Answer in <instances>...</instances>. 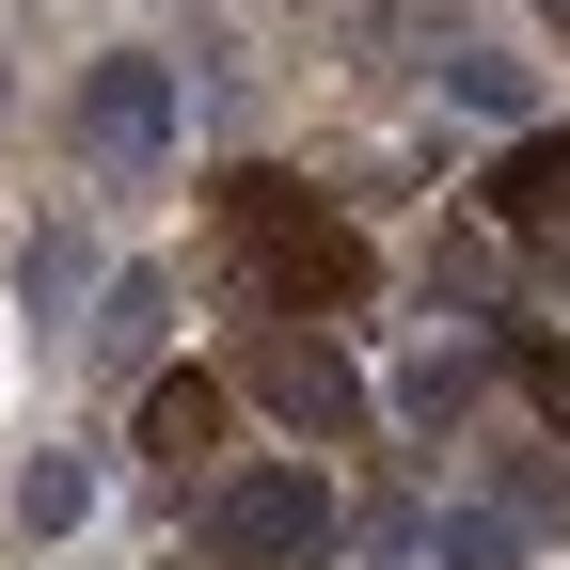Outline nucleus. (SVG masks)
<instances>
[{
    "instance_id": "1",
    "label": "nucleus",
    "mask_w": 570,
    "mask_h": 570,
    "mask_svg": "<svg viewBox=\"0 0 570 570\" xmlns=\"http://www.w3.org/2000/svg\"><path fill=\"white\" fill-rule=\"evenodd\" d=\"M223 223L254 238V285H269L285 317H333V302H365V238H348V223H317V206L285 190V175H223Z\"/></svg>"
},
{
    "instance_id": "2",
    "label": "nucleus",
    "mask_w": 570,
    "mask_h": 570,
    "mask_svg": "<svg viewBox=\"0 0 570 570\" xmlns=\"http://www.w3.org/2000/svg\"><path fill=\"white\" fill-rule=\"evenodd\" d=\"M63 127H80V159H96L111 190H142V175L175 159V63H159V48H111V63H80Z\"/></svg>"
},
{
    "instance_id": "3",
    "label": "nucleus",
    "mask_w": 570,
    "mask_h": 570,
    "mask_svg": "<svg viewBox=\"0 0 570 570\" xmlns=\"http://www.w3.org/2000/svg\"><path fill=\"white\" fill-rule=\"evenodd\" d=\"M317 539H333V491L302 460H254V475L206 491V570H302Z\"/></svg>"
},
{
    "instance_id": "4",
    "label": "nucleus",
    "mask_w": 570,
    "mask_h": 570,
    "mask_svg": "<svg viewBox=\"0 0 570 570\" xmlns=\"http://www.w3.org/2000/svg\"><path fill=\"white\" fill-rule=\"evenodd\" d=\"M238 396H254V412H285L302 444H348V428H365L348 348H333V333H302V317H254V333H238Z\"/></svg>"
},
{
    "instance_id": "5",
    "label": "nucleus",
    "mask_w": 570,
    "mask_h": 570,
    "mask_svg": "<svg viewBox=\"0 0 570 570\" xmlns=\"http://www.w3.org/2000/svg\"><path fill=\"white\" fill-rule=\"evenodd\" d=\"M223 412H238V396L206 381V365H175V381H142V460H175V475H190L206 444H223Z\"/></svg>"
},
{
    "instance_id": "6",
    "label": "nucleus",
    "mask_w": 570,
    "mask_h": 570,
    "mask_svg": "<svg viewBox=\"0 0 570 570\" xmlns=\"http://www.w3.org/2000/svg\"><path fill=\"white\" fill-rule=\"evenodd\" d=\"M491 223H570V142L554 127H523L508 159H491Z\"/></svg>"
},
{
    "instance_id": "7",
    "label": "nucleus",
    "mask_w": 570,
    "mask_h": 570,
    "mask_svg": "<svg viewBox=\"0 0 570 570\" xmlns=\"http://www.w3.org/2000/svg\"><path fill=\"white\" fill-rule=\"evenodd\" d=\"M17 523H32V539H80V523H96V460H80V444H48V460L17 475Z\"/></svg>"
},
{
    "instance_id": "8",
    "label": "nucleus",
    "mask_w": 570,
    "mask_h": 570,
    "mask_svg": "<svg viewBox=\"0 0 570 570\" xmlns=\"http://www.w3.org/2000/svg\"><path fill=\"white\" fill-rule=\"evenodd\" d=\"M444 96L491 111V127H523V48H491V32H444Z\"/></svg>"
},
{
    "instance_id": "9",
    "label": "nucleus",
    "mask_w": 570,
    "mask_h": 570,
    "mask_svg": "<svg viewBox=\"0 0 570 570\" xmlns=\"http://www.w3.org/2000/svg\"><path fill=\"white\" fill-rule=\"evenodd\" d=\"M159 317H175V285H159V269H111V302H96V365H142V348H159Z\"/></svg>"
},
{
    "instance_id": "10",
    "label": "nucleus",
    "mask_w": 570,
    "mask_h": 570,
    "mask_svg": "<svg viewBox=\"0 0 570 570\" xmlns=\"http://www.w3.org/2000/svg\"><path fill=\"white\" fill-rule=\"evenodd\" d=\"M396 412H412V428H428V444H444V428H460V412H475V348H428V365H412V381H396Z\"/></svg>"
},
{
    "instance_id": "11",
    "label": "nucleus",
    "mask_w": 570,
    "mask_h": 570,
    "mask_svg": "<svg viewBox=\"0 0 570 570\" xmlns=\"http://www.w3.org/2000/svg\"><path fill=\"white\" fill-rule=\"evenodd\" d=\"M428 554H444V570H523V523H508V508H444Z\"/></svg>"
},
{
    "instance_id": "12",
    "label": "nucleus",
    "mask_w": 570,
    "mask_h": 570,
    "mask_svg": "<svg viewBox=\"0 0 570 570\" xmlns=\"http://www.w3.org/2000/svg\"><path fill=\"white\" fill-rule=\"evenodd\" d=\"M17 285H32V317L63 333V302H80V285H96V269H80V238H32V269H17Z\"/></svg>"
},
{
    "instance_id": "13",
    "label": "nucleus",
    "mask_w": 570,
    "mask_h": 570,
    "mask_svg": "<svg viewBox=\"0 0 570 570\" xmlns=\"http://www.w3.org/2000/svg\"><path fill=\"white\" fill-rule=\"evenodd\" d=\"M444 285H460V302L491 285V238H475V223H444V238H428V302H444Z\"/></svg>"
},
{
    "instance_id": "14",
    "label": "nucleus",
    "mask_w": 570,
    "mask_h": 570,
    "mask_svg": "<svg viewBox=\"0 0 570 570\" xmlns=\"http://www.w3.org/2000/svg\"><path fill=\"white\" fill-rule=\"evenodd\" d=\"M508 523H570V460H508Z\"/></svg>"
},
{
    "instance_id": "15",
    "label": "nucleus",
    "mask_w": 570,
    "mask_h": 570,
    "mask_svg": "<svg viewBox=\"0 0 570 570\" xmlns=\"http://www.w3.org/2000/svg\"><path fill=\"white\" fill-rule=\"evenodd\" d=\"M508 365H523V396L570 428V348H554V333H508Z\"/></svg>"
},
{
    "instance_id": "16",
    "label": "nucleus",
    "mask_w": 570,
    "mask_h": 570,
    "mask_svg": "<svg viewBox=\"0 0 570 570\" xmlns=\"http://www.w3.org/2000/svg\"><path fill=\"white\" fill-rule=\"evenodd\" d=\"M0 96H17V80H0Z\"/></svg>"
},
{
    "instance_id": "17",
    "label": "nucleus",
    "mask_w": 570,
    "mask_h": 570,
    "mask_svg": "<svg viewBox=\"0 0 570 570\" xmlns=\"http://www.w3.org/2000/svg\"><path fill=\"white\" fill-rule=\"evenodd\" d=\"M554 17H570V0H554Z\"/></svg>"
}]
</instances>
